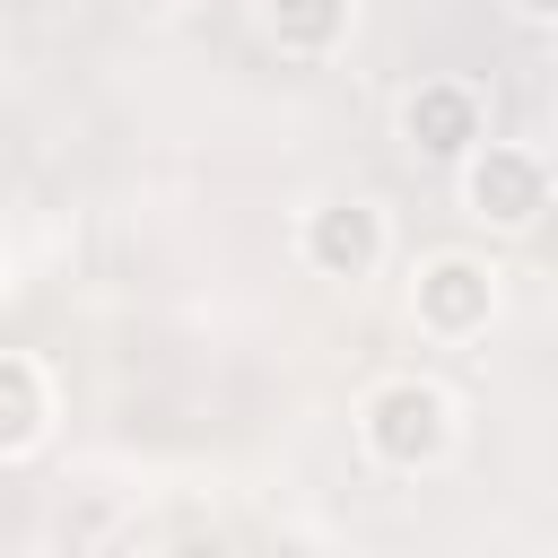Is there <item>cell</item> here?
I'll list each match as a JSON object with an SVG mask.
<instances>
[{
	"mask_svg": "<svg viewBox=\"0 0 558 558\" xmlns=\"http://www.w3.org/2000/svg\"><path fill=\"white\" fill-rule=\"evenodd\" d=\"M357 427H366V453H375V462H392V471H427V462L445 453V436H453V410H445L436 384L392 375V384L366 392Z\"/></svg>",
	"mask_w": 558,
	"mask_h": 558,
	"instance_id": "cell-1",
	"label": "cell"
},
{
	"mask_svg": "<svg viewBox=\"0 0 558 558\" xmlns=\"http://www.w3.org/2000/svg\"><path fill=\"white\" fill-rule=\"evenodd\" d=\"M453 166H462V201H471V218H488V227H532L541 201H549V174H541L532 148H497V140H480V148H462Z\"/></svg>",
	"mask_w": 558,
	"mask_h": 558,
	"instance_id": "cell-2",
	"label": "cell"
},
{
	"mask_svg": "<svg viewBox=\"0 0 558 558\" xmlns=\"http://www.w3.org/2000/svg\"><path fill=\"white\" fill-rule=\"evenodd\" d=\"M410 305H418L427 331L471 340V331H488V314H497V279H488V262H471V253H436V262H418Z\"/></svg>",
	"mask_w": 558,
	"mask_h": 558,
	"instance_id": "cell-3",
	"label": "cell"
},
{
	"mask_svg": "<svg viewBox=\"0 0 558 558\" xmlns=\"http://www.w3.org/2000/svg\"><path fill=\"white\" fill-rule=\"evenodd\" d=\"M401 140L418 148V157H462V148H480L488 140V113H480V96L462 87V78H418L410 87V105H401Z\"/></svg>",
	"mask_w": 558,
	"mask_h": 558,
	"instance_id": "cell-4",
	"label": "cell"
},
{
	"mask_svg": "<svg viewBox=\"0 0 558 558\" xmlns=\"http://www.w3.org/2000/svg\"><path fill=\"white\" fill-rule=\"evenodd\" d=\"M305 262H314L323 279H366V270L384 262V218H375L366 201H323V209L305 218Z\"/></svg>",
	"mask_w": 558,
	"mask_h": 558,
	"instance_id": "cell-5",
	"label": "cell"
},
{
	"mask_svg": "<svg viewBox=\"0 0 558 558\" xmlns=\"http://www.w3.org/2000/svg\"><path fill=\"white\" fill-rule=\"evenodd\" d=\"M349 9H357V0H262V26H270V44H279V52L323 61V52L349 35Z\"/></svg>",
	"mask_w": 558,
	"mask_h": 558,
	"instance_id": "cell-6",
	"label": "cell"
},
{
	"mask_svg": "<svg viewBox=\"0 0 558 558\" xmlns=\"http://www.w3.org/2000/svg\"><path fill=\"white\" fill-rule=\"evenodd\" d=\"M44 418H52V401H44V366L17 357V349H0V453H26V445L44 436Z\"/></svg>",
	"mask_w": 558,
	"mask_h": 558,
	"instance_id": "cell-7",
	"label": "cell"
},
{
	"mask_svg": "<svg viewBox=\"0 0 558 558\" xmlns=\"http://www.w3.org/2000/svg\"><path fill=\"white\" fill-rule=\"evenodd\" d=\"M506 9H514V17H549L558 0H506Z\"/></svg>",
	"mask_w": 558,
	"mask_h": 558,
	"instance_id": "cell-8",
	"label": "cell"
}]
</instances>
